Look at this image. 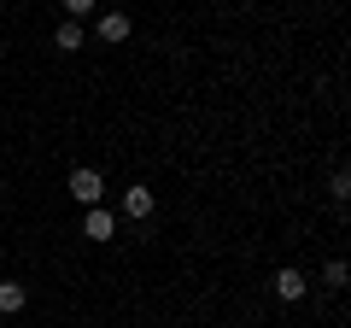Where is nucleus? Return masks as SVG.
<instances>
[{"label":"nucleus","instance_id":"nucleus-1","mask_svg":"<svg viewBox=\"0 0 351 328\" xmlns=\"http://www.w3.org/2000/svg\"><path fill=\"white\" fill-rule=\"evenodd\" d=\"M71 200L76 205H100L106 200V176H100V170H88V164L71 170Z\"/></svg>","mask_w":351,"mask_h":328},{"label":"nucleus","instance_id":"nucleus-2","mask_svg":"<svg viewBox=\"0 0 351 328\" xmlns=\"http://www.w3.org/2000/svg\"><path fill=\"white\" fill-rule=\"evenodd\" d=\"M269 288H276V299H287V305H299L304 293H311V276H304V270H276V281H269Z\"/></svg>","mask_w":351,"mask_h":328},{"label":"nucleus","instance_id":"nucleus-3","mask_svg":"<svg viewBox=\"0 0 351 328\" xmlns=\"http://www.w3.org/2000/svg\"><path fill=\"white\" fill-rule=\"evenodd\" d=\"M94 36H100L106 47H117V41H129V36H135V18H129V12H100Z\"/></svg>","mask_w":351,"mask_h":328},{"label":"nucleus","instance_id":"nucleus-4","mask_svg":"<svg viewBox=\"0 0 351 328\" xmlns=\"http://www.w3.org/2000/svg\"><path fill=\"white\" fill-rule=\"evenodd\" d=\"M82 235H88V240H100V246H106V240L117 235V217L106 211V205H88V217H82Z\"/></svg>","mask_w":351,"mask_h":328},{"label":"nucleus","instance_id":"nucleus-5","mask_svg":"<svg viewBox=\"0 0 351 328\" xmlns=\"http://www.w3.org/2000/svg\"><path fill=\"white\" fill-rule=\"evenodd\" d=\"M24 305H29V288H24V281H0V311L18 316Z\"/></svg>","mask_w":351,"mask_h":328},{"label":"nucleus","instance_id":"nucleus-6","mask_svg":"<svg viewBox=\"0 0 351 328\" xmlns=\"http://www.w3.org/2000/svg\"><path fill=\"white\" fill-rule=\"evenodd\" d=\"M123 217H152V188H123Z\"/></svg>","mask_w":351,"mask_h":328},{"label":"nucleus","instance_id":"nucleus-7","mask_svg":"<svg viewBox=\"0 0 351 328\" xmlns=\"http://www.w3.org/2000/svg\"><path fill=\"white\" fill-rule=\"evenodd\" d=\"M346 281H351V264H346V258H328V264H322V288H346Z\"/></svg>","mask_w":351,"mask_h":328},{"label":"nucleus","instance_id":"nucleus-8","mask_svg":"<svg viewBox=\"0 0 351 328\" xmlns=\"http://www.w3.org/2000/svg\"><path fill=\"white\" fill-rule=\"evenodd\" d=\"M53 47H59V53H76V47H82V24H76V18H71V24H59Z\"/></svg>","mask_w":351,"mask_h":328},{"label":"nucleus","instance_id":"nucleus-9","mask_svg":"<svg viewBox=\"0 0 351 328\" xmlns=\"http://www.w3.org/2000/svg\"><path fill=\"white\" fill-rule=\"evenodd\" d=\"M328 194H334V200L346 205V200H351V170H334V182H328Z\"/></svg>","mask_w":351,"mask_h":328},{"label":"nucleus","instance_id":"nucleus-10","mask_svg":"<svg viewBox=\"0 0 351 328\" xmlns=\"http://www.w3.org/2000/svg\"><path fill=\"white\" fill-rule=\"evenodd\" d=\"M94 6H100V0H64V12H71V18H88Z\"/></svg>","mask_w":351,"mask_h":328},{"label":"nucleus","instance_id":"nucleus-11","mask_svg":"<svg viewBox=\"0 0 351 328\" xmlns=\"http://www.w3.org/2000/svg\"><path fill=\"white\" fill-rule=\"evenodd\" d=\"M346 106H351V94H346Z\"/></svg>","mask_w":351,"mask_h":328}]
</instances>
